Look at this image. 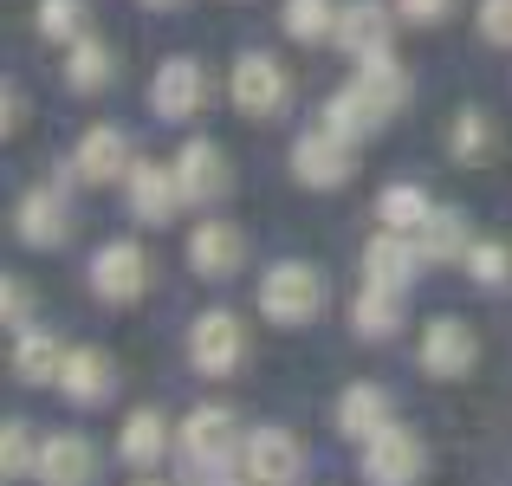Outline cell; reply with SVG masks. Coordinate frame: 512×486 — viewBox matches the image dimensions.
<instances>
[{
    "mask_svg": "<svg viewBox=\"0 0 512 486\" xmlns=\"http://www.w3.org/2000/svg\"><path fill=\"white\" fill-rule=\"evenodd\" d=\"M188 363H195L201 376H234L240 363H247V324H240L234 312H201L195 324H188Z\"/></svg>",
    "mask_w": 512,
    "mask_h": 486,
    "instance_id": "cell-4",
    "label": "cell"
},
{
    "mask_svg": "<svg viewBox=\"0 0 512 486\" xmlns=\"http://www.w3.org/2000/svg\"><path fill=\"white\" fill-rule=\"evenodd\" d=\"M260 312L273 324H286V331H299V324H312L325 312V273H318L312 260H279L260 273Z\"/></svg>",
    "mask_w": 512,
    "mask_h": 486,
    "instance_id": "cell-2",
    "label": "cell"
},
{
    "mask_svg": "<svg viewBox=\"0 0 512 486\" xmlns=\"http://www.w3.org/2000/svg\"><path fill=\"white\" fill-rule=\"evenodd\" d=\"M240 474H247V461H182V486H240Z\"/></svg>",
    "mask_w": 512,
    "mask_h": 486,
    "instance_id": "cell-33",
    "label": "cell"
},
{
    "mask_svg": "<svg viewBox=\"0 0 512 486\" xmlns=\"http://www.w3.org/2000/svg\"><path fill=\"white\" fill-rule=\"evenodd\" d=\"M415 266H428V260H422V247H415V234H389V227H383V234L363 247V279H370V286H396V292H409Z\"/></svg>",
    "mask_w": 512,
    "mask_h": 486,
    "instance_id": "cell-18",
    "label": "cell"
},
{
    "mask_svg": "<svg viewBox=\"0 0 512 486\" xmlns=\"http://www.w3.org/2000/svg\"><path fill=\"white\" fill-rule=\"evenodd\" d=\"M59 396L78 402V409H98V402L117 396V363L104 350H72L65 357V376H59Z\"/></svg>",
    "mask_w": 512,
    "mask_h": 486,
    "instance_id": "cell-21",
    "label": "cell"
},
{
    "mask_svg": "<svg viewBox=\"0 0 512 486\" xmlns=\"http://www.w3.org/2000/svg\"><path fill=\"white\" fill-rule=\"evenodd\" d=\"M175 182H182V201L188 208H214V201L234 188V169H227V150L208 137H188L175 150Z\"/></svg>",
    "mask_w": 512,
    "mask_h": 486,
    "instance_id": "cell-9",
    "label": "cell"
},
{
    "mask_svg": "<svg viewBox=\"0 0 512 486\" xmlns=\"http://www.w3.org/2000/svg\"><path fill=\"white\" fill-rule=\"evenodd\" d=\"M338 0H286L279 7V26H286V39H299V46H318V39H338Z\"/></svg>",
    "mask_w": 512,
    "mask_h": 486,
    "instance_id": "cell-27",
    "label": "cell"
},
{
    "mask_svg": "<svg viewBox=\"0 0 512 486\" xmlns=\"http://www.w3.org/2000/svg\"><path fill=\"white\" fill-rule=\"evenodd\" d=\"M137 486H169V480H137Z\"/></svg>",
    "mask_w": 512,
    "mask_h": 486,
    "instance_id": "cell-39",
    "label": "cell"
},
{
    "mask_svg": "<svg viewBox=\"0 0 512 486\" xmlns=\"http://www.w3.org/2000/svg\"><path fill=\"white\" fill-rule=\"evenodd\" d=\"M208 98H214V85H208V65L201 59H163L156 65V78H150V111L156 117H169V124H182V117H201L208 111Z\"/></svg>",
    "mask_w": 512,
    "mask_h": 486,
    "instance_id": "cell-5",
    "label": "cell"
},
{
    "mask_svg": "<svg viewBox=\"0 0 512 486\" xmlns=\"http://www.w3.org/2000/svg\"><path fill=\"white\" fill-rule=\"evenodd\" d=\"M13 221H20L26 247H59V240L72 234V208H65L59 188H26L20 208H13Z\"/></svg>",
    "mask_w": 512,
    "mask_h": 486,
    "instance_id": "cell-19",
    "label": "cell"
},
{
    "mask_svg": "<svg viewBox=\"0 0 512 486\" xmlns=\"http://www.w3.org/2000/svg\"><path fill=\"white\" fill-rule=\"evenodd\" d=\"M428 214H435V201H428V188H415V182H389L383 195H376V221H383L389 234H422Z\"/></svg>",
    "mask_w": 512,
    "mask_h": 486,
    "instance_id": "cell-26",
    "label": "cell"
},
{
    "mask_svg": "<svg viewBox=\"0 0 512 486\" xmlns=\"http://www.w3.org/2000/svg\"><path fill=\"white\" fill-rule=\"evenodd\" d=\"M415 247H422V260H428V266L467 260V253H474V234H467V214H454V208H435V214H428V227L415 234Z\"/></svg>",
    "mask_w": 512,
    "mask_h": 486,
    "instance_id": "cell-24",
    "label": "cell"
},
{
    "mask_svg": "<svg viewBox=\"0 0 512 486\" xmlns=\"http://www.w3.org/2000/svg\"><path fill=\"white\" fill-rule=\"evenodd\" d=\"M117 454H124L130 467H156L169 454V422L156 409H130L124 415V435H117Z\"/></svg>",
    "mask_w": 512,
    "mask_h": 486,
    "instance_id": "cell-25",
    "label": "cell"
},
{
    "mask_svg": "<svg viewBox=\"0 0 512 486\" xmlns=\"http://www.w3.org/2000/svg\"><path fill=\"white\" fill-rule=\"evenodd\" d=\"M480 39L487 46H512V0H480Z\"/></svg>",
    "mask_w": 512,
    "mask_h": 486,
    "instance_id": "cell-34",
    "label": "cell"
},
{
    "mask_svg": "<svg viewBox=\"0 0 512 486\" xmlns=\"http://www.w3.org/2000/svg\"><path fill=\"white\" fill-rule=\"evenodd\" d=\"M240 461H247V480L253 486H292V480H299V467H305V448H299L292 428H253Z\"/></svg>",
    "mask_w": 512,
    "mask_h": 486,
    "instance_id": "cell-14",
    "label": "cell"
},
{
    "mask_svg": "<svg viewBox=\"0 0 512 486\" xmlns=\"http://www.w3.org/2000/svg\"><path fill=\"white\" fill-rule=\"evenodd\" d=\"M124 201L143 227H169L175 208H182V182H175V162H150L137 156V169L124 175Z\"/></svg>",
    "mask_w": 512,
    "mask_h": 486,
    "instance_id": "cell-10",
    "label": "cell"
},
{
    "mask_svg": "<svg viewBox=\"0 0 512 486\" xmlns=\"http://www.w3.org/2000/svg\"><path fill=\"white\" fill-rule=\"evenodd\" d=\"M39 33L59 39V46L85 39V0H39Z\"/></svg>",
    "mask_w": 512,
    "mask_h": 486,
    "instance_id": "cell-32",
    "label": "cell"
},
{
    "mask_svg": "<svg viewBox=\"0 0 512 486\" xmlns=\"http://www.w3.org/2000/svg\"><path fill=\"white\" fill-rule=\"evenodd\" d=\"M143 7H182V0H143Z\"/></svg>",
    "mask_w": 512,
    "mask_h": 486,
    "instance_id": "cell-38",
    "label": "cell"
},
{
    "mask_svg": "<svg viewBox=\"0 0 512 486\" xmlns=\"http://www.w3.org/2000/svg\"><path fill=\"white\" fill-rule=\"evenodd\" d=\"M0 467H7V480H26L39 467V448H33V435H26L20 415H7V422H0Z\"/></svg>",
    "mask_w": 512,
    "mask_h": 486,
    "instance_id": "cell-30",
    "label": "cell"
},
{
    "mask_svg": "<svg viewBox=\"0 0 512 486\" xmlns=\"http://www.w3.org/2000/svg\"><path fill=\"white\" fill-rule=\"evenodd\" d=\"M0 305H7V324L13 331H33V299H26V286H20V273H7V292H0Z\"/></svg>",
    "mask_w": 512,
    "mask_h": 486,
    "instance_id": "cell-35",
    "label": "cell"
},
{
    "mask_svg": "<svg viewBox=\"0 0 512 486\" xmlns=\"http://www.w3.org/2000/svg\"><path fill=\"white\" fill-rule=\"evenodd\" d=\"M467 273H474V286H487V292H500L506 279H512V247H500V240H474V253H467Z\"/></svg>",
    "mask_w": 512,
    "mask_h": 486,
    "instance_id": "cell-31",
    "label": "cell"
},
{
    "mask_svg": "<svg viewBox=\"0 0 512 486\" xmlns=\"http://www.w3.org/2000/svg\"><path fill=\"white\" fill-rule=\"evenodd\" d=\"M389 422H396V402H389L383 383H350L338 396V435L344 441H370V435H383Z\"/></svg>",
    "mask_w": 512,
    "mask_h": 486,
    "instance_id": "cell-20",
    "label": "cell"
},
{
    "mask_svg": "<svg viewBox=\"0 0 512 486\" xmlns=\"http://www.w3.org/2000/svg\"><path fill=\"white\" fill-rule=\"evenodd\" d=\"M130 169H137V156H130V137L117 124H98V130L78 137V150H72V175H78V182L104 188V182H124Z\"/></svg>",
    "mask_w": 512,
    "mask_h": 486,
    "instance_id": "cell-15",
    "label": "cell"
},
{
    "mask_svg": "<svg viewBox=\"0 0 512 486\" xmlns=\"http://www.w3.org/2000/svg\"><path fill=\"white\" fill-rule=\"evenodd\" d=\"M175 448H182V461H234V454H247V448H240L234 415H227L221 402L188 409V422L175 428Z\"/></svg>",
    "mask_w": 512,
    "mask_h": 486,
    "instance_id": "cell-13",
    "label": "cell"
},
{
    "mask_svg": "<svg viewBox=\"0 0 512 486\" xmlns=\"http://www.w3.org/2000/svg\"><path fill=\"white\" fill-rule=\"evenodd\" d=\"M422 474H428V448H422L415 428L389 422L383 435L363 441V480H370V486H415Z\"/></svg>",
    "mask_w": 512,
    "mask_h": 486,
    "instance_id": "cell-3",
    "label": "cell"
},
{
    "mask_svg": "<svg viewBox=\"0 0 512 486\" xmlns=\"http://www.w3.org/2000/svg\"><path fill=\"white\" fill-rule=\"evenodd\" d=\"M98 467H104V454L91 448V435H46L39 441V467H33V480L39 486H98Z\"/></svg>",
    "mask_w": 512,
    "mask_h": 486,
    "instance_id": "cell-12",
    "label": "cell"
},
{
    "mask_svg": "<svg viewBox=\"0 0 512 486\" xmlns=\"http://www.w3.org/2000/svg\"><path fill=\"white\" fill-rule=\"evenodd\" d=\"M240 260H247L240 221H195V234H188V266H195L201 279H234Z\"/></svg>",
    "mask_w": 512,
    "mask_h": 486,
    "instance_id": "cell-16",
    "label": "cell"
},
{
    "mask_svg": "<svg viewBox=\"0 0 512 486\" xmlns=\"http://www.w3.org/2000/svg\"><path fill=\"white\" fill-rule=\"evenodd\" d=\"M487 150H493L487 111H461V117H454V130H448V156H454V162H480Z\"/></svg>",
    "mask_w": 512,
    "mask_h": 486,
    "instance_id": "cell-29",
    "label": "cell"
},
{
    "mask_svg": "<svg viewBox=\"0 0 512 486\" xmlns=\"http://www.w3.org/2000/svg\"><path fill=\"white\" fill-rule=\"evenodd\" d=\"M480 363V337H474V324L467 318H428V331H422V370L428 376H441V383H454V376H467Z\"/></svg>",
    "mask_w": 512,
    "mask_h": 486,
    "instance_id": "cell-11",
    "label": "cell"
},
{
    "mask_svg": "<svg viewBox=\"0 0 512 486\" xmlns=\"http://www.w3.org/2000/svg\"><path fill=\"white\" fill-rule=\"evenodd\" d=\"M409 98H415V85H409V72H402L389 52H383V59H357V78L325 104V130L363 143V137H376L389 117H402Z\"/></svg>",
    "mask_w": 512,
    "mask_h": 486,
    "instance_id": "cell-1",
    "label": "cell"
},
{
    "mask_svg": "<svg viewBox=\"0 0 512 486\" xmlns=\"http://www.w3.org/2000/svg\"><path fill=\"white\" fill-rule=\"evenodd\" d=\"M389 33H396V13L383 0H350L338 13V46L350 59H383L389 52Z\"/></svg>",
    "mask_w": 512,
    "mask_h": 486,
    "instance_id": "cell-17",
    "label": "cell"
},
{
    "mask_svg": "<svg viewBox=\"0 0 512 486\" xmlns=\"http://www.w3.org/2000/svg\"><path fill=\"white\" fill-rule=\"evenodd\" d=\"M227 91H234L240 117H273V111H286L292 78H286V65H279L273 52H240V59H234V78H227Z\"/></svg>",
    "mask_w": 512,
    "mask_h": 486,
    "instance_id": "cell-7",
    "label": "cell"
},
{
    "mask_svg": "<svg viewBox=\"0 0 512 486\" xmlns=\"http://www.w3.org/2000/svg\"><path fill=\"white\" fill-rule=\"evenodd\" d=\"M143 286H150V253H143L137 240H104V247L91 253V292H98L104 305L143 299Z\"/></svg>",
    "mask_w": 512,
    "mask_h": 486,
    "instance_id": "cell-8",
    "label": "cell"
},
{
    "mask_svg": "<svg viewBox=\"0 0 512 486\" xmlns=\"http://www.w3.org/2000/svg\"><path fill=\"white\" fill-rule=\"evenodd\" d=\"M350 175H357V143L338 137V130H305L299 143H292V182L305 188H344Z\"/></svg>",
    "mask_w": 512,
    "mask_h": 486,
    "instance_id": "cell-6",
    "label": "cell"
},
{
    "mask_svg": "<svg viewBox=\"0 0 512 486\" xmlns=\"http://www.w3.org/2000/svg\"><path fill=\"white\" fill-rule=\"evenodd\" d=\"M117 78V59H111V46H98V39H72L65 46V85L72 91H104Z\"/></svg>",
    "mask_w": 512,
    "mask_h": 486,
    "instance_id": "cell-28",
    "label": "cell"
},
{
    "mask_svg": "<svg viewBox=\"0 0 512 486\" xmlns=\"http://www.w3.org/2000/svg\"><path fill=\"white\" fill-rule=\"evenodd\" d=\"M448 7H454V0H396V13H402L409 26H435Z\"/></svg>",
    "mask_w": 512,
    "mask_h": 486,
    "instance_id": "cell-36",
    "label": "cell"
},
{
    "mask_svg": "<svg viewBox=\"0 0 512 486\" xmlns=\"http://www.w3.org/2000/svg\"><path fill=\"white\" fill-rule=\"evenodd\" d=\"M65 357H72V350H65L59 337H46V331H20L13 337V376L33 383V389H59Z\"/></svg>",
    "mask_w": 512,
    "mask_h": 486,
    "instance_id": "cell-22",
    "label": "cell"
},
{
    "mask_svg": "<svg viewBox=\"0 0 512 486\" xmlns=\"http://www.w3.org/2000/svg\"><path fill=\"white\" fill-rule=\"evenodd\" d=\"M402 318H409V292L370 286V279H363L357 305H350V324H357V337H389V331H402Z\"/></svg>",
    "mask_w": 512,
    "mask_h": 486,
    "instance_id": "cell-23",
    "label": "cell"
},
{
    "mask_svg": "<svg viewBox=\"0 0 512 486\" xmlns=\"http://www.w3.org/2000/svg\"><path fill=\"white\" fill-rule=\"evenodd\" d=\"M7 130H20V85H7V117H0Z\"/></svg>",
    "mask_w": 512,
    "mask_h": 486,
    "instance_id": "cell-37",
    "label": "cell"
}]
</instances>
